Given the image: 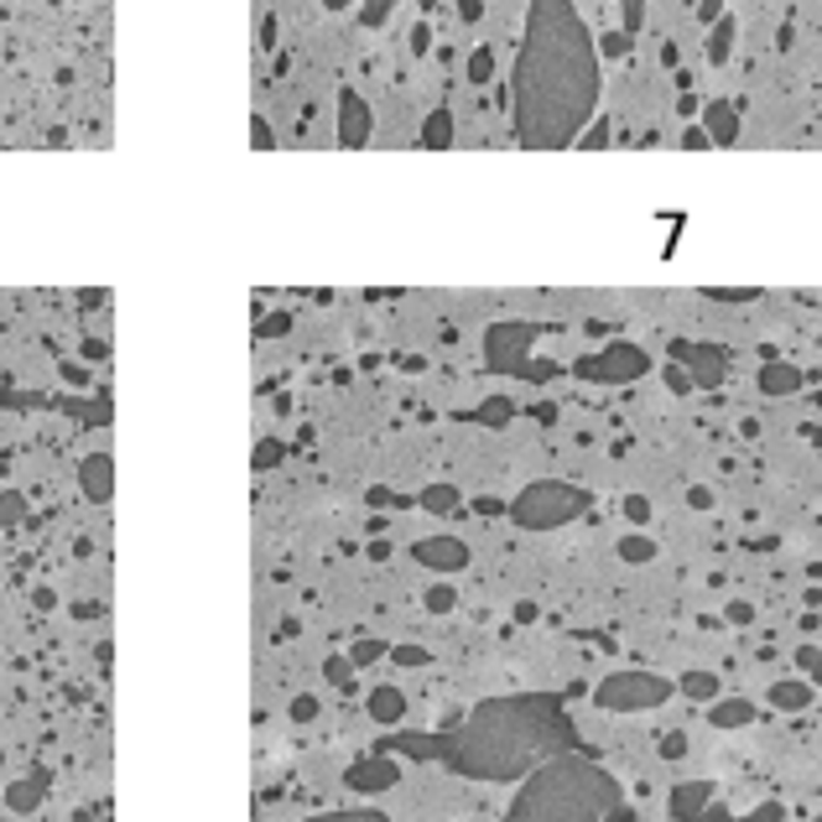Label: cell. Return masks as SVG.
<instances>
[{
	"mask_svg": "<svg viewBox=\"0 0 822 822\" xmlns=\"http://www.w3.org/2000/svg\"><path fill=\"white\" fill-rule=\"evenodd\" d=\"M318 822H385L376 812H344V818H318Z\"/></svg>",
	"mask_w": 822,
	"mask_h": 822,
	"instance_id": "cell-42",
	"label": "cell"
},
{
	"mask_svg": "<svg viewBox=\"0 0 822 822\" xmlns=\"http://www.w3.org/2000/svg\"><path fill=\"white\" fill-rule=\"evenodd\" d=\"M765 703L781 708V713H807V708L818 703V687L812 682H801V677H781L765 687Z\"/></svg>",
	"mask_w": 822,
	"mask_h": 822,
	"instance_id": "cell-12",
	"label": "cell"
},
{
	"mask_svg": "<svg viewBox=\"0 0 822 822\" xmlns=\"http://www.w3.org/2000/svg\"><path fill=\"white\" fill-rule=\"evenodd\" d=\"M494 69H500L494 48H490V42H479V48L469 52V63H464V78H469L474 89H484V84H494Z\"/></svg>",
	"mask_w": 822,
	"mask_h": 822,
	"instance_id": "cell-21",
	"label": "cell"
},
{
	"mask_svg": "<svg viewBox=\"0 0 822 822\" xmlns=\"http://www.w3.org/2000/svg\"><path fill=\"white\" fill-rule=\"evenodd\" d=\"M724 619H728V625H754V604H750V599H728Z\"/></svg>",
	"mask_w": 822,
	"mask_h": 822,
	"instance_id": "cell-29",
	"label": "cell"
},
{
	"mask_svg": "<svg viewBox=\"0 0 822 822\" xmlns=\"http://www.w3.org/2000/svg\"><path fill=\"white\" fill-rule=\"evenodd\" d=\"M724 16H728V11H724V0H698V22H703L708 32H713V26L724 22Z\"/></svg>",
	"mask_w": 822,
	"mask_h": 822,
	"instance_id": "cell-30",
	"label": "cell"
},
{
	"mask_svg": "<svg viewBox=\"0 0 822 822\" xmlns=\"http://www.w3.org/2000/svg\"><path fill=\"white\" fill-rule=\"evenodd\" d=\"M708 146H713V142H708L703 125H687V136H682V151H708Z\"/></svg>",
	"mask_w": 822,
	"mask_h": 822,
	"instance_id": "cell-35",
	"label": "cell"
},
{
	"mask_svg": "<svg viewBox=\"0 0 822 822\" xmlns=\"http://www.w3.org/2000/svg\"><path fill=\"white\" fill-rule=\"evenodd\" d=\"M677 687L698 703H719V672H682Z\"/></svg>",
	"mask_w": 822,
	"mask_h": 822,
	"instance_id": "cell-22",
	"label": "cell"
},
{
	"mask_svg": "<svg viewBox=\"0 0 822 822\" xmlns=\"http://www.w3.org/2000/svg\"><path fill=\"white\" fill-rule=\"evenodd\" d=\"M797 385H801L797 365H786V359H765V370H760V391H765V396H792Z\"/></svg>",
	"mask_w": 822,
	"mask_h": 822,
	"instance_id": "cell-15",
	"label": "cell"
},
{
	"mask_svg": "<svg viewBox=\"0 0 822 822\" xmlns=\"http://www.w3.org/2000/svg\"><path fill=\"white\" fill-rule=\"evenodd\" d=\"M391 657H396V666H427L422 646H401V651H391Z\"/></svg>",
	"mask_w": 822,
	"mask_h": 822,
	"instance_id": "cell-37",
	"label": "cell"
},
{
	"mask_svg": "<svg viewBox=\"0 0 822 822\" xmlns=\"http://www.w3.org/2000/svg\"><path fill=\"white\" fill-rule=\"evenodd\" d=\"M537 333H541L537 323H494L490 339H484L490 344V365L494 370H520V376L537 380V370L526 365V349L537 344Z\"/></svg>",
	"mask_w": 822,
	"mask_h": 822,
	"instance_id": "cell-7",
	"label": "cell"
},
{
	"mask_svg": "<svg viewBox=\"0 0 822 822\" xmlns=\"http://www.w3.org/2000/svg\"><path fill=\"white\" fill-rule=\"evenodd\" d=\"M370 719H376V724H401V719H406L401 687H376V692H370Z\"/></svg>",
	"mask_w": 822,
	"mask_h": 822,
	"instance_id": "cell-18",
	"label": "cell"
},
{
	"mask_svg": "<svg viewBox=\"0 0 822 822\" xmlns=\"http://www.w3.org/2000/svg\"><path fill=\"white\" fill-rule=\"evenodd\" d=\"M474 511H479V516H500V511H505V500H494V494H479V500H474Z\"/></svg>",
	"mask_w": 822,
	"mask_h": 822,
	"instance_id": "cell-40",
	"label": "cell"
},
{
	"mask_svg": "<svg viewBox=\"0 0 822 822\" xmlns=\"http://www.w3.org/2000/svg\"><path fill=\"white\" fill-rule=\"evenodd\" d=\"M812 822H822V818H812Z\"/></svg>",
	"mask_w": 822,
	"mask_h": 822,
	"instance_id": "cell-49",
	"label": "cell"
},
{
	"mask_svg": "<svg viewBox=\"0 0 822 822\" xmlns=\"http://www.w3.org/2000/svg\"><path fill=\"white\" fill-rule=\"evenodd\" d=\"M661 754H666V760H682V754H687V734H682V728L661 734Z\"/></svg>",
	"mask_w": 822,
	"mask_h": 822,
	"instance_id": "cell-31",
	"label": "cell"
},
{
	"mask_svg": "<svg viewBox=\"0 0 822 822\" xmlns=\"http://www.w3.org/2000/svg\"><path fill=\"white\" fill-rule=\"evenodd\" d=\"M323 5H329V11H349L354 0H323Z\"/></svg>",
	"mask_w": 822,
	"mask_h": 822,
	"instance_id": "cell-47",
	"label": "cell"
},
{
	"mask_svg": "<svg viewBox=\"0 0 822 822\" xmlns=\"http://www.w3.org/2000/svg\"><path fill=\"white\" fill-rule=\"evenodd\" d=\"M412 52H417V58H427V52H432V26H427V22L412 26Z\"/></svg>",
	"mask_w": 822,
	"mask_h": 822,
	"instance_id": "cell-33",
	"label": "cell"
},
{
	"mask_svg": "<svg viewBox=\"0 0 822 822\" xmlns=\"http://www.w3.org/2000/svg\"><path fill=\"white\" fill-rule=\"evenodd\" d=\"M646 370H651V354L630 344V339H614L599 354L578 359V376L593 380V385H625V380H640Z\"/></svg>",
	"mask_w": 822,
	"mask_h": 822,
	"instance_id": "cell-6",
	"label": "cell"
},
{
	"mask_svg": "<svg viewBox=\"0 0 822 822\" xmlns=\"http://www.w3.org/2000/svg\"><path fill=\"white\" fill-rule=\"evenodd\" d=\"M453 146V110H432L422 120V151H447Z\"/></svg>",
	"mask_w": 822,
	"mask_h": 822,
	"instance_id": "cell-19",
	"label": "cell"
},
{
	"mask_svg": "<svg viewBox=\"0 0 822 822\" xmlns=\"http://www.w3.org/2000/svg\"><path fill=\"white\" fill-rule=\"evenodd\" d=\"M432 5H438V0H422V11H432Z\"/></svg>",
	"mask_w": 822,
	"mask_h": 822,
	"instance_id": "cell-48",
	"label": "cell"
},
{
	"mask_svg": "<svg viewBox=\"0 0 822 822\" xmlns=\"http://www.w3.org/2000/svg\"><path fill=\"white\" fill-rule=\"evenodd\" d=\"M801 661L812 666V682H818V687H822V651H807V657H801Z\"/></svg>",
	"mask_w": 822,
	"mask_h": 822,
	"instance_id": "cell-43",
	"label": "cell"
},
{
	"mask_svg": "<svg viewBox=\"0 0 822 822\" xmlns=\"http://www.w3.org/2000/svg\"><path fill=\"white\" fill-rule=\"evenodd\" d=\"M687 505H692V511H713V490H708V484H692V490H687Z\"/></svg>",
	"mask_w": 822,
	"mask_h": 822,
	"instance_id": "cell-38",
	"label": "cell"
},
{
	"mask_svg": "<svg viewBox=\"0 0 822 822\" xmlns=\"http://www.w3.org/2000/svg\"><path fill=\"white\" fill-rule=\"evenodd\" d=\"M604 58L573 0H526L516 69H511V110L516 142L526 151H563L584 142L599 120Z\"/></svg>",
	"mask_w": 822,
	"mask_h": 822,
	"instance_id": "cell-1",
	"label": "cell"
},
{
	"mask_svg": "<svg viewBox=\"0 0 822 822\" xmlns=\"http://www.w3.org/2000/svg\"><path fill=\"white\" fill-rule=\"evenodd\" d=\"M292 713H297V719H303V724H307V719L318 713V703H312V698H297V708H292Z\"/></svg>",
	"mask_w": 822,
	"mask_h": 822,
	"instance_id": "cell-44",
	"label": "cell"
},
{
	"mask_svg": "<svg viewBox=\"0 0 822 822\" xmlns=\"http://www.w3.org/2000/svg\"><path fill=\"white\" fill-rule=\"evenodd\" d=\"M339 142H344V146H365V142H370V105L354 95V89H344V95H339Z\"/></svg>",
	"mask_w": 822,
	"mask_h": 822,
	"instance_id": "cell-11",
	"label": "cell"
},
{
	"mask_svg": "<svg viewBox=\"0 0 822 822\" xmlns=\"http://www.w3.org/2000/svg\"><path fill=\"white\" fill-rule=\"evenodd\" d=\"M619 786L588 760H552L531 775L505 822H599L614 807Z\"/></svg>",
	"mask_w": 822,
	"mask_h": 822,
	"instance_id": "cell-3",
	"label": "cell"
},
{
	"mask_svg": "<svg viewBox=\"0 0 822 822\" xmlns=\"http://www.w3.org/2000/svg\"><path fill=\"white\" fill-rule=\"evenodd\" d=\"M619 26L635 37V32L646 26V0H619Z\"/></svg>",
	"mask_w": 822,
	"mask_h": 822,
	"instance_id": "cell-28",
	"label": "cell"
},
{
	"mask_svg": "<svg viewBox=\"0 0 822 822\" xmlns=\"http://www.w3.org/2000/svg\"><path fill=\"white\" fill-rule=\"evenodd\" d=\"M792 42H797V22H786L781 32H775V48L781 52H792Z\"/></svg>",
	"mask_w": 822,
	"mask_h": 822,
	"instance_id": "cell-41",
	"label": "cell"
},
{
	"mask_svg": "<svg viewBox=\"0 0 822 822\" xmlns=\"http://www.w3.org/2000/svg\"><path fill=\"white\" fill-rule=\"evenodd\" d=\"M708 807H713V781H682V786H672V797H666V818L698 822V818H708Z\"/></svg>",
	"mask_w": 822,
	"mask_h": 822,
	"instance_id": "cell-10",
	"label": "cell"
},
{
	"mask_svg": "<svg viewBox=\"0 0 822 822\" xmlns=\"http://www.w3.org/2000/svg\"><path fill=\"white\" fill-rule=\"evenodd\" d=\"M666 385H672L677 396H687V391H692V376H687L682 365H666Z\"/></svg>",
	"mask_w": 822,
	"mask_h": 822,
	"instance_id": "cell-36",
	"label": "cell"
},
{
	"mask_svg": "<svg viewBox=\"0 0 822 822\" xmlns=\"http://www.w3.org/2000/svg\"><path fill=\"white\" fill-rule=\"evenodd\" d=\"M588 511V494L567 479H537L511 500V520L526 531H557L567 520H578Z\"/></svg>",
	"mask_w": 822,
	"mask_h": 822,
	"instance_id": "cell-4",
	"label": "cell"
},
{
	"mask_svg": "<svg viewBox=\"0 0 822 822\" xmlns=\"http://www.w3.org/2000/svg\"><path fill=\"white\" fill-rule=\"evenodd\" d=\"M619 511H625L630 526H646V520H651V500H646V494H625V500H619Z\"/></svg>",
	"mask_w": 822,
	"mask_h": 822,
	"instance_id": "cell-27",
	"label": "cell"
},
{
	"mask_svg": "<svg viewBox=\"0 0 822 822\" xmlns=\"http://www.w3.org/2000/svg\"><path fill=\"white\" fill-rule=\"evenodd\" d=\"M552 724V703L547 698H511V703H484L469 719V728H458L453 739H443L438 750L453 771L469 775H516L531 750H537L541 728Z\"/></svg>",
	"mask_w": 822,
	"mask_h": 822,
	"instance_id": "cell-2",
	"label": "cell"
},
{
	"mask_svg": "<svg viewBox=\"0 0 822 822\" xmlns=\"http://www.w3.org/2000/svg\"><path fill=\"white\" fill-rule=\"evenodd\" d=\"M672 354H677V365L692 376V385H719V380L728 376V354L713 349V344H672Z\"/></svg>",
	"mask_w": 822,
	"mask_h": 822,
	"instance_id": "cell-8",
	"label": "cell"
},
{
	"mask_svg": "<svg viewBox=\"0 0 822 822\" xmlns=\"http://www.w3.org/2000/svg\"><path fill=\"white\" fill-rule=\"evenodd\" d=\"M630 48H635V37L625 32V26H610V32H599V58H604V63H619V58H625Z\"/></svg>",
	"mask_w": 822,
	"mask_h": 822,
	"instance_id": "cell-24",
	"label": "cell"
},
{
	"mask_svg": "<svg viewBox=\"0 0 822 822\" xmlns=\"http://www.w3.org/2000/svg\"><path fill=\"white\" fill-rule=\"evenodd\" d=\"M412 557L422 567H432V573H458V567H469L474 552L458 537H422L412 547Z\"/></svg>",
	"mask_w": 822,
	"mask_h": 822,
	"instance_id": "cell-9",
	"label": "cell"
},
{
	"mask_svg": "<svg viewBox=\"0 0 822 822\" xmlns=\"http://www.w3.org/2000/svg\"><path fill=\"white\" fill-rule=\"evenodd\" d=\"M610 136H614L610 115H599V120H593V125L584 131V142H578V146H584V151H604V146H610Z\"/></svg>",
	"mask_w": 822,
	"mask_h": 822,
	"instance_id": "cell-26",
	"label": "cell"
},
{
	"mask_svg": "<svg viewBox=\"0 0 822 822\" xmlns=\"http://www.w3.org/2000/svg\"><path fill=\"white\" fill-rule=\"evenodd\" d=\"M329 677L333 682H349V661H329Z\"/></svg>",
	"mask_w": 822,
	"mask_h": 822,
	"instance_id": "cell-46",
	"label": "cell"
},
{
	"mask_svg": "<svg viewBox=\"0 0 822 822\" xmlns=\"http://www.w3.org/2000/svg\"><path fill=\"white\" fill-rule=\"evenodd\" d=\"M708 724H713V728H745V724H754V698H719V703H708Z\"/></svg>",
	"mask_w": 822,
	"mask_h": 822,
	"instance_id": "cell-14",
	"label": "cell"
},
{
	"mask_svg": "<svg viewBox=\"0 0 822 822\" xmlns=\"http://www.w3.org/2000/svg\"><path fill=\"white\" fill-rule=\"evenodd\" d=\"M703 131L713 146H734L739 142V105H724V99L703 105Z\"/></svg>",
	"mask_w": 822,
	"mask_h": 822,
	"instance_id": "cell-13",
	"label": "cell"
},
{
	"mask_svg": "<svg viewBox=\"0 0 822 822\" xmlns=\"http://www.w3.org/2000/svg\"><path fill=\"white\" fill-rule=\"evenodd\" d=\"M417 505L432 511V516H453V511H464V490H458V484H427V490L417 494Z\"/></svg>",
	"mask_w": 822,
	"mask_h": 822,
	"instance_id": "cell-17",
	"label": "cell"
},
{
	"mask_svg": "<svg viewBox=\"0 0 822 822\" xmlns=\"http://www.w3.org/2000/svg\"><path fill=\"white\" fill-rule=\"evenodd\" d=\"M677 115H682V120H692V115H698V99H692V95H682V105H677Z\"/></svg>",
	"mask_w": 822,
	"mask_h": 822,
	"instance_id": "cell-45",
	"label": "cell"
},
{
	"mask_svg": "<svg viewBox=\"0 0 822 822\" xmlns=\"http://www.w3.org/2000/svg\"><path fill=\"white\" fill-rule=\"evenodd\" d=\"M391 11H396V0H365V26H380Z\"/></svg>",
	"mask_w": 822,
	"mask_h": 822,
	"instance_id": "cell-32",
	"label": "cell"
},
{
	"mask_svg": "<svg viewBox=\"0 0 822 822\" xmlns=\"http://www.w3.org/2000/svg\"><path fill=\"white\" fill-rule=\"evenodd\" d=\"M619 563H657V541L646 537V531H625L619 537Z\"/></svg>",
	"mask_w": 822,
	"mask_h": 822,
	"instance_id": "cell-23",
	"label": "cell"
},
{
	"mask_svg": "<svg viewBox=\"0 0 822 822\" xmlns=\"http://www.w3.org/2000/svg\"><path fill=\"white\" fill-rule=\"evenodd\" d=\"M391 781H396V765H391V760H380V754L349 771V786H354V792H380V786H391Z\"/></svg>",
	"mask_w": 822,
	"mask_h": 822,
	"instance_id": "cell-16",
	"label": "cell"
},
{
	"mask_svg": "<svg viewBox=\"0 0 822 822\" xmlns=\"http://www.w3.org/2000/svg\"><path fill=\"white\" fill-rule=\"evenodd\" d=\"M734 32H739V22H734V16H724V22L708 32L703 52H708V63H713V69H724V63H728V52H734Z\"/></svg>",
	"mask_w": 822,
	"mask_h": 822,
	"instance_id": "cell-20",
	"label": "cell"
},
{
	"mask_svg": "<svg viewBox=\"0 0 822 822\" xmlns=\"http://www.w3.org/2000/svg\"><path fill=\"white\" fill-rule=\"evenodd\" d=\"M479 16H484V0H458V22H479Z\"/></svg>",
	"mask_w": 822,
	"mask_h": 822,
	"instance_id": "cell-39",
	"label": "cell"
},
{
	"mask_svg": "<svg viewBox=\"0 0 822 822\" xmlns=\"http://www.w3.org/2000/svg\"><path fill=\"white\" fill-rule=\"evenodd\" d=\"M422 610H427V614H453V610H458V588L432 584V588L422 593Z\"/></svg>",
	"mask_w": 822,
	"mask_h": 822,
	"instance_id": "cell-25",
	"label": "cell"
},
{
	"mask_svg": "<svg viewBox=\"0 0 822 822\" xmlns=\"http://www.w3.org/2000/svg\"><path fill=\"white\" fill-rule=\"evenodd\" d=\"M666 698H672V677H657V672H610L593 687V703L604 713H651Z\"/></svg>",
	"mask_w": 822,
	"mask_h": 822,
	"instance_id": "cell-5",
	"label": "cell"
},
{
	"mask_svg": "<svg viewBox=\"0 0 822 822\" xmlns=\"http://www.w3.org/2000/svg\"><path fill=\"white\" fill-rule=\"evenodd\" d=\"M380 657H385L380 640H359V646H354V661H359V666H370V661H380Z\"/></svg>",
	"mask_w": 822,
	"mask_h": 822,
	"instance_id": "cell-34",
	"label": "cell"
}]
</instances>
